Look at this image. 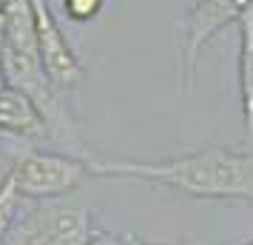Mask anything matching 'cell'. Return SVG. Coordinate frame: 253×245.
I'll use <instances>...</instances> for the list:
<instances>
[{
    "label": "cell",
    "mask_w": 253,
    "mask_h": 245,
    "mask_svg": "<svg viewBox=\"0 0 253 245\" xmlns=\"http://www.w3.org/2000/svg\"><path fill=\"white\" fill-rule=\"evenodd\" d=\"M0 46H3V20H0ZM9 83H6V71H3V57H0V92L6 89Z\"/></svg>",
    "instance_id": "8fae6325"
},
{
    "label": "cell",
    "mask_w": 253,
    "mask_h": 245,
    "mask_svg": "<svg viewBox=\"0 0 253 245\" xmlns=\"http://www.w3.org/2000/svg\"><path fill=\"white\" fill-rule=\"evenodd\" d=\"M239 94L245 126L253 140V6L239 17Z\"/></svg>",
    "instance_id": "ba28073f"
},
{
    "label": "cell",
    "mask_w": 253,
    "mask_h": 245,
    "mask_svg": "<svg viewBox=\"0 0 253 245\" xmlns=\"http://www.w3.org/2000/svg\"><path fill=\"white\" fill-rule=\"evenodd\" d=\"M9 174H12L20 197L51 199L74 191L91 174V165H88V157H80V154L32 151L20 157Z\"/></svg>",
    "instance_id": "277c9868"
},
{
    "label": "cell",
    "mask_w": 253,
    "mask_h": 245,
    "mask_svg": "<svg viewBox=\"0 0 253 245\" xmlns=\"http://www.w3.org/2000/svg\"><path fill=\"white\" fill-rule=\"evenodd\" d=\"M32 9H35V26H37V43H40V57L46 66L48 80L54 83L57 92L74 89L83 80V66L77 54L71 51L69 40L60 29L57 17L51 14L48 0H32Z\"/></svg>",
    "instance_id": "8992f818"
},
{
    "label": "cell",
    "mask_w": 253,
    "mask_h": 245,
    "mask_svg": "<svg viewBox=\"0 0 253 245\" xmlns=\"http://www.w3.org/2000/svg\"><path fill=\"white\" fill-rule=\"evenodd\" d=\"M0 14H3L0 57H3L6 83L26 92L37 103L51 140L74 148V154H80V157H88L80 143L77 123L71 120L66 105L60 103V92L46 74V66L40 57V43H37L32 0H0Z\"/></svg>",
    "instance_id": "7a4b0ae2"
},
{
    "label": "cell",
    "mask_w": 253,
    "mask_h": 245,
    "mask_svg": "<svg viewBox=\"0 0 253 245\" xmlns=\"http://www.w3.org/2000/svg\"><path fill=\"white\" fill-rule=\"evenodd\" d=\"M248 245H253V240H251V243H248Z\"/></svg>",
    "instance_id": "4fadbf2b"
},
{
    "label": "cell",
    "mask_w": 253,
    "mask_h": 245,
    "mask_svg": "<svg viewBox=\"0 0 253 245\" xmlns=\"http://www.w3.org/2000/svg\"><path fill=\"white\" fill-rule=\"evenodd\" d=\"M0 20H3V14H0Z\"/></svg>",
    "instance_id": "5bb4252c"
},
{
    "label": "cell",
    "mask_w": 253,
    "mask_h": 245,
    "mask_svg": "<svg viewBox=\"0 0 253 245\" xmlns=\"http://www.w3.org/2000/svg\"><path fill=\"white\" fill-rule=\"evenodd\" d=\"M88 165H91V174L97 177L148 180L188 197L253 202V151L208 146V148H196L191 154L160 160V163L88 157Z\"/></svg>",
    "instance_id": "6da1fadb"
},
{
    "label": "cell",
    "mask_w": 253,
    "mask_h": 245,
    "mask_svg": "<svg viewBox=\"0 0 253 245\" xmlns=\"http://www.w3.org/2000/svg\"><path fill=\"white\" fill-rule=\"evenodd\" d=\"M100 9H103V0H63V12L69 14L71 20H77V23L97 17Z\"/></svg>",
    "instance_id": "30bf717a"
},
{
    "label": "cell",
    "mask_w": 253,
    "mask_h": 245,
    "mask_svg": "<svg viewBox=\"0 0 253 245\" xmlns=\"http://www.w3.org/2000/svg\"><path fill=\"white\" fill-rule=\"evenodd\" d=\"M253 6V0H196L182 23V60H179V77L185 89H191L196 74V57L219 29L239 23V17Z\"/></svg>",
    "instance_id": "5b68a950"
},
{
    "label": "cell",
    "mask_w": 253,
    "mask_h": 245,
    "mask_svg": "<svg viewBox=\"0 0 253 245\" xmlns=\"http://www.w3.org/2000/svg\"><path fill=\"white\" fill-rule=\"evenodd\" d=\"M17 205H20V191L14 186L12 174H6L0 180V243L6 240V234L12 231Z\"/></svg>",
    "instance_id": "9c48e42d"
},
{
    "label": "cell",
    "mask_w": 253,
    "mask_h": 245,
    "mask_svg": "<svg viewBox=\"0 0 253 245\" xmlns=\"http://www.w3.org/2000/svg\"><path fill=\"white\" fill-rule=\"evenodd\" d=\"M0 134H12L23 140L48 137L46 120L40 114L37 103L14 86H6L0 92Z\"/></svg>",
    "instance_id": "52a82bcc"
},
{
    "label": "cell",
    "mask_w": 253,
    "mask_h": 245,
    "mask_svg": "<svg viewBox=\"0 0 253 245\" xmlns=\"http://www.w3.org/2000/svg\"><path fill=\"white\" fill-rule=\"evenodd\" d=\"M131 243H134V245H145V243H139V240H134V237H131Z\"/></svg>",
    "instance_id": "7c38bea8"
},
{
    "label": "cell",
    "mask_w": 253,
    "mask_h": 245,
    "mask_svg": "<svg viewBox=\"0 0 253 245\" xmlns=\"http://www.w3.org/2000/svg\"><path fill=\"white\" fill-rule=\"evenodd\" d=\"M97 237L91 214L83 205H40L32 208L0 245H88Z\"/></svg>",
    "instance_id": "3957f363"
}]
</instances>
